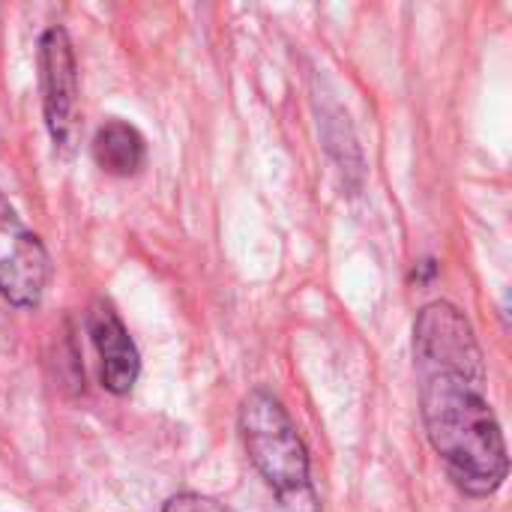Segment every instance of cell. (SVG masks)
<instances>
[{
	"instance_id": "3957f363",
	"label": "cell",
	"mask_w": 512,
	"mask_h": 512,
	"mask_svg": "<svg viewBox=\"0 0 512 512\" xmlns=\"http://www.w3.org/2000/svg\"><path fill=\"white\" fill-rule=\"evenodd\" d=\"M39 84L51 141L57 150H72L78 135V66L63 27H48L39 39Z\"/></svg>"
},
{
	"instance_id": "277c9868",
	"label": "cell",
	"mask_w": 512,
	"mask_h": 512,
	"mask_svg": "<svg viewBox=\"0 0 512 512\" xmlns=\"http://www.w3.org/2000/svg\"><path fill=\"white\" fill-rule=\"evenodd\" d=\"M48 282V252L21 222L15 207L0 195V294L18 306H39Z\"/></svg>"
},
{
	"instance_id": "6da1fadb",
	"label": "cell",
	"mask_w": 512,
	"mask_h": 512,
	"mask_svg": "<svg viewBox=\"0 0 512 512\" xmlns=\"http://www.w3.org/2000/svg\"><path fill=\"white\" fill-rule=\"evenodd\" d=\"M414 366L432 450L465 495H495L510 474V456L501 423L486 399L483 351L459 306L438 300L417 315Z\"/></svg>"
},
{
	"instance_id": "8992f818",
	"label": "cell",
	"mask_w": 512,
	"mask_h": 512,
	"mask_svg": "<svg viewBox=\"0 0 512 512\" xmlns=\"http://www.w3.org/2000/svg\"><path fill=\"white\" fill-rule=\"evenodd\" d=\"M93 159L105 174L114 177H132L141 171L147 159V144L144 135L123 120H108L105 126L96 129L93 138Z\"/></svg>"
},
{
	"instance_id": "7a4b0ae2",
	"label": "cell",
	"mask_w": 512,
	"mask_h": 512,
	"mask_svg": "<svg viewBox=\"0 0 512 512\" xmlns=\"http://www.w3.org/2000/svg\"><path fill=\"white\" fill-rule=\"evenodd\" d=\"M240 435L258 474L279 498L309 492V453L282 408L267 390H252L240 405Z\"/></svg>"
},
{
	"instance_id": "5b68a950",
	"label": "cell",
	"mask_w": 512,
	"mask_h": 512,
	"mask_svg": "<svg viewBox=\"0 0 512 512\" xmlns=\"http://www.w3.org/2000/svg\"><path fill=\"white\" fill-rule=\"evenodd\" d=\"M87 333H90L93 348L99 354L102 387L114 396H126L141 375V354H138L129 330L123 327L120 315L105 300H96L90 306Z\"/></svg>"
},
{
	"instance_id": "52a82bcc",
	"label": "cell",
	"mask_w": 512,
	"mask_h": 512,
	"mask_svg": "<svg viewBox=\"0 0 512 512\" xmlns=\"http://www.w3.org/2000/svg\"><path fill=\"white\" fill-rule=\"evenodd\" d=\"M162 512H231L225 504H219L216 498H207V495H195V492H183V495H174L165 510Z\"/></svg>"
}]
</instances>
